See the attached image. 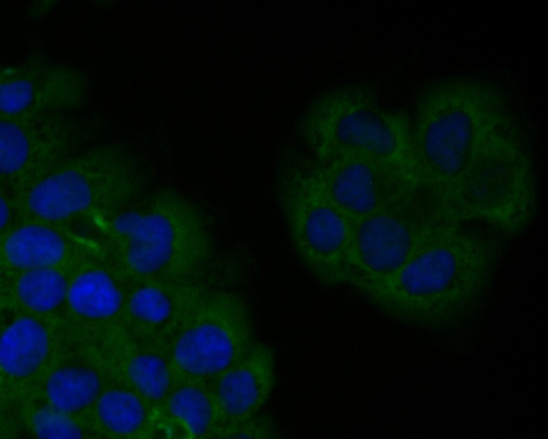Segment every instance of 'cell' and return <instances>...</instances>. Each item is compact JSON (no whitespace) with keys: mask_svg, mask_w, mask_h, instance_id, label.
Instances as JSON below:
<instances>
[{"mask_svg":"<svg viewBox=\"0 0 548 439\" xmlns=\"http://www.w3.org/2000/svg\"><path fill=\"white\" fill-rule=\"evenodd\" d=\"M371 86H338L313 98L297 131L315 160L352 156L402 169L421 180L412 121L403 111L380 106Z\"/></svg>","mask_w":548,"mask_h":439,"instance_id":"3957f363","label":"cell"},{"mask_svg":"<svg viewBox=\"0 0 548 439\" xmlns=\"http://www.w3.org/2000/svg\"><path fill=\"white\" fill-rule=\"evenodd\" d=\"M313 161L329 198L352 222L409 188L423 185L402 169L370 159L344 156Z\"/></svg>","mask_w":548,"mask_h":439,"instance_id":"30bf717a","label":"cell"},{"mask_svg":"<svg viewBox=\"0 0 548 439\" xmlns=\"http://www.w3.org/2000/svg\"><path fill=\"white\" fill-rule=\"evenodd\" d=\"M412 139L424 186L506 236L533 217L536 187L519 125L503 90L484 78L427 82L415 103Z\"/></svg>","mask_w":548,"mask_h":439,"instance_id":"6da1fadb","label":"cell"},{"mask_svg":"<svg viewBox=\"0 0 548 439\" xmlns=\"http://www.w3.org/2000/svg\"><path fill=\"white\" fill-rule=\"evenodd\" d=\"M466 222L455 206L423 185L409 188L352 222L347 283L361 291L389 279L435 238Z\"/></svg>","mask_w":548,"mask_h":439,"instance_id":"5b68a950","label":"cell"},{"mask_svg":"<svg viewBox=\"0 0 548 439\" xmlns=\"http://www.w3.org/2000/svg\"><path fill=\"white\" fill-rule=\"evenodd\" d=\"M10 219V208L8 203L3 196L1 197V229H3L8 224Z\"/></svg>","mask_w":548,"mask_h":439,"instance_id":"cb8c5ba5","label":"cell"},{"mask_svg":"<svg viewBox=\"0 0 548 439\" xmlns=\"http://www.w3.org/2000/svg\"><path fill=\"white\" fill-rule=\"evenodd\" d=\"M501 251L496 233L460 227L434 240L392 277L361 292L396 320L422 326L446 324L480 300Z\"/></svg>","mask_w":548,"mask_h":439,"instance_id":"7a4b0ae2","label":"cell"},{"mask_svg":"<svg viewBox=\"0 0 548 439\" xmlns=\"http://www.w3.org/2000/svg\"><path fill=\"white\" fill-rule=\"evenodd\" d=\"M279 205L298 256L320 282H347L352 222L334 203L313 160L295 155L279 166Z\"/></svg>","mask_w":548,"mask_h":439,"instance_id":"8992f818","label":"cell"},{"mask_svg":"<svg viewBox=\"0 0 548 439\" xmlns=\"http://www.w3.org/2000/svg\"><path fill=\"white\" fill-rule=\"evenodd\" d=\"M49 223L35 221L10 231L2 244L6 260L26 270L52 268L65 257L70 240Z\"/></svg>","mask_w":548,"mask_h":439,"instance_id":"9a60e30c","label":"cell"},{"mask_svg":"<svg viewBox=\"0 0 548 439\" xmlns=\"http://www.w3.org/2000/svg\"><path fill=\"white\" fill-rule=\"evenodd\" d=\"M48 344L45 330L37 321L29 317L18 318L1 334V367L12 376H26L42 364Z\"/></svg>","mask_w":548,"mask_h":439,"instance_id":"2e32d148","label":"cell"},{"mask_svg":"<svg viewBox=\"0 0 548 439\" xmlns=\"http://www.w3.org/2000/svg\"><path fill=\"white\" fill-rule=\"evenodd\" d=\"M127 374L139 394L159 409L178 380L165 345L135 354L128 362Z\"/></svg>","mask_w":548,"mask_h":439,"instance_id":"e0dca14e","label":"cell"},{"mask_svg":"<svg viewBox=\"0 0 548 439\" xmlns=\"http://www.w3.org/2000/svg\"><path fill=\"white\" fill-rule=\"evenodd\" d=\"M68 299L76 313L90 318L112 316L122 301L120 293L111 278L100 270L79 275L68 290Z\"/></svg>","mask_w":548,"mask_h":439,"instance_id":"ac0fdd59","label":"cell"},{"mask_svg":"<svg viewBox=\"0 0 548 439\" xmlns=\"http://www.w3.org/2000/svg\"><path fill=\"white\" fill-rule=\"evenodd\" d=\"M274 364L273 350L257 341L242 359L209 384L219 414L220 431L258 414L274 386Z\"/></svg>","mask_w":548,"mask_h":439,"instance_id":"7c38bea8","label":"cell"},{"mask_svg":"<svg viewBox=\"0 0 548 439\" xmlns=\"http://www.w3.org/2000/svg\"><path fill=\"white\" fill-rule=\"evenodd\" d=\"M144 176L128 151L97 148L74 155L21 191L22 206L36 221L61 223L126 200Z\"/></svg>","mask_w":548,"mask_h":439,"instance_id":"52a82bcc","label":"cell"},{"mask_svg":"<svg viewBox=\"0 0 548 439\" xmlns=\"http://www.w3.org/2000/svg\"><path fill=\"white\" fill-rule=\"evenodd\" d=\"M246 303L236 293L209 288L165 344L178 379L210 384L256 343Z\"/></svg>","mask_w":548,"mask_h":439,"instance_id":"ba28073f","label":"cell"},{"mask_svg":"<svg viewBox=\"0 0 548 439\" xmlns=\"http://www.w3.org/2000/svg\"><path fill=\"white\" fill-rule=\"evenodd\" d=\"M38 436L42 438H79L81 431L77 425L55 408H45L37 411L33 419Z\"/></svg>","mask_w":548,"mask_h":439,"instance_id":"7402d4cb","label":"cell"},{"mask_svg":"<svg viewBox=\"0 0 548 439\" xmlns=\"http://www.w3.org/2000/svg\"><path fill=\"white\" fill-rule=\"evenodd\" d=\"M17 291L22 303L39 312L54 309L68 294L64 277L52 268L27 270L19 278Z\"/></svg>","mask_w":548,"mask_h":439,"instance_id":"44dd1931","label":"cell"},{"mask_svg":"<svg viewBox=\"0 0 548 439\" xmlns=\"http://www.w3.org/2000/svg\"><path fill=\"white\" fill-rule=\"evenodd\" d=\"M97 415L111 431L129 435L140 431L148 420L143 401L135 394L124 390L104 393L97 403Z\"/></svg>","mask_w":548,"mask_h":439,"instance_id":"ffe728a7","label":"cell"},{"mask_svg":"<svg viewBox=\"0 0 548 439\" xmlns=\"http://www.w3.org/2000/svg\"><path fill=\"white\" fill-rule=\"evenodd\" d=\"M169 425L193 438H218L221 423L209 384L178 379L161 409Z\"/></svg>","mask_w":548,"mask_h":439,"instance_id":"5bb4252c","label":"cell"},{"mask_svg":"<svg viewBox=\"0 0 548 439\" xmlns=\"http://www.w3.org/2000/svg\"><path fill=\"white\" fill-rule=\"evenodd\" d=\"M281 436L279 428L271 417L257 414L238 424L221 429L218 438H279Z\"/></svg>","mask_w":548,"mask_h":439,"instance_id":"603a6c76","label":"cell"},{"mask_svg":"<svg viewBox=\"0 0 548 439\" xmlns=\"http://www.w3.org/2000/svg\"><path fill=\"white\" fill-rule=\"evenodd\" d=\"M100 390L97 374L84 367H64L55 371L46 384L47 397L56 409L73 413L88 406Z\"/></svg>","mask_w":548,"mask_h":439,"instance_id":"d6986e66","label":"cell"},{"mask_svg":"<svg viewBox=\"0 0 548 439\" xmlns=\"http://www.w3.org/2000/svg\"><path fill=\"white\" fill-rule=\"evenodd\" d=\"M85 84L72 69L32 62L1 70V117L19 118L78 107Z\"/></svg>","mask_w":548,"mask_h":439,"instance_id":"8fae6325","label":"cell"},{"mask_svg":"<svg viewBox=\"0 0 548 439\" xmlns=\"http://www.w3.org/2000/svg\"><path fill=\"white\" fill-rule=\"evenodd\" d=\"M209 288L203 281L147 280L132 293L129 310L155 343L165 345Z\"/></svg>","mask_w":548,"mask_h":439,"instance_id":"4fadbf2b","label":"cell"},{"mask_svg":"<svg viewBox=\"0 0 548 439\" xmlns=\"http://www.w3.org/2000/svg\"><path fill=\"white\" fill-rule=\"evenodd\" d=\"M79 125L61 112L1 117V178L22 191L76 154Z\"/></svg>","mask_w":548,"mask_h":439,"instance_id":"9c48e42d","label":"cell"},{"mask_svg":"<svg viewBox=\"0 0 548 439\" xmlns=\"http://www.w3.org/2000/svg\"><path fill=\"white\" fill-rule=\"evenodd\" d=\"M110 233L130 270L146 280L203 281L214 259L202 214L180 194L165 190L115 215Z\"/></svg>","mask_w":548,"mask_h":439,"instance_id":"277c9868","label":"cell"}]
</instances>
